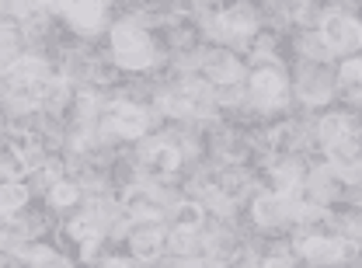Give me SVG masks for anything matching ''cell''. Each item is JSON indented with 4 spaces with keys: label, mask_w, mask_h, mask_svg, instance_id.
<instances>
[{
    "label": "cell",
    "mask_w": 362,
    "mask_h": 268,
    "mask_svg": "<svg viewBox=\"0 0 362 268\" xmlns=\"http://www.w3.org/2000/svg\"><path fill=\"white\" fill-rule=\"evenodd\" d=\"M108 126L115 129V133L122 136H139L143 133V126H146V119H143V112L136 108V105H115L112 108V115H108Z\"/></svg>",
    "instance_id": "obj_7"
},
{
    "label": "cell",
    "mask_w": 362,
    "mask_h": 268,
    "mask_svg": "<svg viewBox=\"0 0 362 268\" xmlns=\"http://www.w3.org/2000/svg\"><path fill=\"white\" fill-rule=\"evenodd\" d=\"M70 233L84 244V255H90V247L98 244V223H90V220H77V223L70 226Z\"/></svg>",
    "instance_id": "obj_19"
},
{
    "label": "cell",
    "mask_w": 362,
    "mask_h": 268,
    "mask_svg": "<svg viewBox=\"0 0 362 268\" xmlns=\"http://www.w3.org/2000/svg\"><path fill=\"white\" fill-rule=\"evenodd\" d=\"M59 14H66L81 32H94L101 25V0H49Z\"/></svg>",
    "instance_id": "obj_3"
},
{
    "label": "cell",
    "mask_w": 362,
    "mask_h": 268,
    "mask_svg": "<svg viewBox=\"0 0 362 268\" xmlns=\"http://www.w3.org/2000/svg\"><path fill=\"white\" fill-rule=\"evenodd\" d=\"M251 98H255L262 108H275V105H282V101H286V84H282V77H279L275 70H262V74H255V81H251Z\"/></svg>",
    "instance_id": "obj_4"
},
{
    "label": "cell",
    "mask_w": 362,
    "mask_h": 268,
    "mask_svg": "<svg viewBox=\"0 0 362 268\" xmlns=\"http://www.w3.org/2000/svg\"><path fill=\"white\" fill-rule=\"evenodd\" d=\"M112 52H115V63L126 66V70H139V66H150L153 59V49H150V39L133 28V25H122L112 32Z\"/></svg>",
    "instance_id": "obj_1"
},
{
    "label": "cell",
    "mask_w": 362,
    "mask_h": 268,
    "mask_svg": "<svg viewBox=\"0 0 362 268\" xmlns=\"http://www.w3.org/2000/svg\"><path fill=\"white\" fill-rule=\"evenodd\" d=\"M352 133V122L349 119H341V115H327L324 122H320V139L331 146V143H338V139H349Z\"/></svg>",
    "instance_id": "obj_15"
},
{
    "label": "cell",
    "mask_w": 362,
    "mask_h": 268,
    "mask_svg": "<svg viewBox=\"0 0 362 268\" xmlns=\"http://www.w3.org/2000/svg\"><path fill=\"white\" fill-rule=\"evenodd\" d=\"M251 28H255V14L247 7H233V11H226L220 18V32L223 35H247Z\"/></svg>",
    "instance_id": "obj_12"
},
{
    "label": "cell",
    "mask_w": 362,
    "mask_h": 268,
    "mask_svg": "<svg viewBox=\"0 0 362 268\" xmlns=\"http://www.w3.org/2000/svg\"><path fill=\"white\" fill-rule=\"evenodd\" d=\"M32 81H45V63L39 59H21L7 70V84L18 88V84H32Z\"/></svg>",
    "instance_id": "obj_11"
},
{
    "label": "cell",
    "mask_w": 362,
    "mask_h": 268,
    "mask_svg": "<svg viewBox=\"0 0 362 268\" xmlns=\"http://www.w3.org/2000/svg\"><path fill=\"white\" fill-rule=\"evenodd\" d=\"M296 251L307 255V258H317V262H334V258H341V244H338V240H327V237H300V240H296Z\"/></svg>",
    "instance_id": "obj_9"
},
{
    "label": "cell",
    "mask_w": 362,
    "mask_h": 268,
    "mask_svg": "<svg viewBox=\"0 0 362 268\" xmlns=\"http://www.w3.org/2000/svg\"><path fill=\"white\" fill-rule=\"evenodd\" d=\"M178 164H181V153L175 146H168V143L146 146V171H153V175H171Z\"/></svg>",
    "instance_id": "obj_8"
},
{
    "label": "cell",
    "mask_w": 362,
    "mask_h": 268,
    "mask_svg": "<svg viewBox=\"0 0 362 268\" xmlns=\"http://www.w3.org/2000/svg\"><path fill=\"white\" fill-rule=\"evenodd\" d=\"M164 108L171 115H199L209 108V91L206 88H185L178 94H168L164 98Z\"/></svg>",
    "instance_id": "obj_5"
},
{
    "label": "cell",
    "mask_w": 362,
    "mask_h": 268,
    "mask_svg": "<svg viewBox=\"0 0 362 268\" xmlns=\"http://www.w3.org/2000/svg\"><path fill=\"white\" fill-rule=\"evenodd\" d=\"M28 202V192L21 188V185H7L4 192H0V209L4 213H14V209H21Z\"/></svg>",
    "instance_id": "obj_18"
},
{
    "label": "cell",
    "mask_w": 362,
    "mask_h": 268,
    "mask_svg": "<svg viewBox=\"0 0 362 268\" xmlns=\"http://www.w3.org/2000/svg\"><path fill=\"white\" fill-rule=\"evenodd\" d=\"M338 91L352 101H362V59H349L341 66V77H338Z\"/></svg>",
    "instance_id": "obj_10"
},
{
    "label": "cell",
    "mask_w": 362,
    "mask_h": 268,
    "mask_svg": "<svg viewBox=\"0 0 362 268\" xmlns=\"http://www.w3.org/2000/svg\"><path fill=\"white\" fill-rule=\"evenodd\" d=\"M160 230H153V226H143V230H136L133 233V251L136 258H153L157 251H160Z\"/></svg>",
    "instance_id": "obj_13"
},
{
    "label": "cell",
    "mask_w": 362,
    "mask_h": 268,
    "mask_svg": "<svg viewBox=\"0 0 362 268\" xmlns=\"http://www.w3.org/2000/svg\"><path fill=\"white\" fill-rule=\"evenodd\" d=\"M4 171H7L11 178L25 175V171H28V157H18L14 150H7V153H4Z\"/></svg>",
    "instance_id": "obj_20"
},
{
    "label": "cell",
    "mask_w": 362,
    "mask_h": 268,
    "mask_svg": "<svg viewBox=\"0 0 362 268\" xmlns=\"http://www.w3.org/2000/svg\"><path fill=\"white\" fill-rule=\"evenodd\" d=\"M199 220H202V209H199L195 202H181V206H175V226L199 230Z\"/></svg>",
    "instance_id": "obj_17"
},
{
    "label": "cell",
    "mask_w": 362,
    "mask_h": 268,
    "mask_svg": "<svg viewBox=\"0 0 362 268\" xmlns=\"http://www.w3.org/2000/svg\"><path fill=\"white\" fill-rule=\"evenodd\" d=\"M126 202H129V209H133L136 216H143V220H153V216L160 213V206H157L146 192H129V199H126Z\"/></svg>",
    "instance_id": "obj_16"
},
{
    "label": "cell",
    "mask_w": 362,
    "mask_h": 268,
    "mask_svg": "<svg viewBox=\"0 0 362 268\" xmlns=\"http://www.w3.org/2000/svg\"><path fill=\"white\" fill-rule=\"evenodd\" d=\"M327 150H331V161H334V168H341V171H352V168H359V150H356V143H352V139H338V143H331Z\"/></svg>",
    "instance_id": "obj_14"
},
{
    "label": "cell",
    "mask_w": 362,
    "mask_h": 268,
    "mask_svg": "<svg viewBox=\"0 0 362 268\" xmlns=\"http://www.w3.org/2000/svg\"><path fill=\"white\" fill-rule=\"evenodd\" d=\"M289 199H293V195H262V199L255 202V220H258L262 226L282 223L289 213H296Z\"/></svg>",
    "instance_id": "obj_6"
},
{
    "label": "cell",
    "mask_w": 362,
    "mask_h": 268,
    "mask_svg": "<svg viewBox=\"0 0 362 268\" xmlns=\"http://www.w3.org/2000/svg\"><path fill=\"white\" fill-rule=\"evenodd\" d=\"M320 39L334 52H356L362 45V25L345 14H327L320 25Z\"/></svg>",
    "instance_id": "obj_2"
},
{
    "label": "cell",
    "mask_w": 362,
    "mask_h": 268,
    "mask_svg": "<svg viewBox=\"0 0 362 268\" xmlns=\"http://www.w3.org/2000/svg\"><path fill=\"white\" fill-rule=\"evenodd\" d=\"M52 202H56V206L77 202V188H74V185H56V188H52Z\"/></svg>",
    "instance_id": "obj_21"
}]
</instances>
